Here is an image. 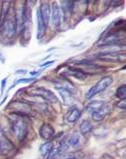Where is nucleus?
<instances>
[{"label": "nucleus", "mask_w": 126, "mask_h": 159, "mask_svg": "<svg viewBox=\"0 0 126 159\" xmlns=\"http://www.w3.org/2000/svg\"><path fill=\"white\" fill-rule=\"evenodd\" d=\"M17 20H16L15 11L13 8L10 7L9 11L6 15L5 19L0 25V31H1L3 37L7 40H12L17 33Z\"/></svg>", "instance_id": "obj_1"}, {"label": "nucleus", "mask_w": 126, "mask_h": 159, "mask_svg": "<svg viewBox=\"0 0 126 159\" xmlns=\"http://www.w3.org/2000/svg\"><path fill=\"white\" fill-rule=\"evenodd\" d=\"M13 118H11V128L12 132L15 135V137L17 138V140L22 142L25 138H26L28 134V126L26 121L23 119L22 116L13 114Z\"/></svg>", "instance_id": "obj_2"}, {"label": "nucleus", "mask_w": 126, "mask_h": 159, "mask_svg": "<svg viewBox=\"0 0 126 159\" xmlns=\"http://www.w3.org/2000/svg\"><path fill=\"white\" fill-rule=\"evenodd\" d=\"M113 83V78L111 76H107L102 78L98 83H96L93 87H91L89 91L87 92L86 94V98L87 99H91L93 98L94 96L98 95L99 93L105 91L109 86H111V84Z\"/></svg>", "instance_id": "obj_3"}, {"label": "nucleus", "mask_w": 126, "mask_h": 159, "mask_svg": "<svg viewBox=\"0 0 126 159\" xmlns=\"http://www.w3.org/2000/svg\"><path fill=\"white\" fill-rule=\"evenodd\" d=\"M31 26H32V18H31V9L29 7H24L23 11V23L22 27H21V31H22V36L27 41L30 39L31 36Z\"/></svg>", "instance_id": "obj_4"}, {"label": "nucleus", "mask_w": 126, "mask_h": 159, "mask_svg": "<svg viewBox=\"0 0 126 159\" xmlns=\"http://www.w3.org/2000/svg\"><path fill=\"white\" fill-rule=\"evenodd\" d=\"M7 109L13 110V114L19 116H27L29 114V112L31 111V106L26 102L14 101L7 106Z\"/></svg>", "instance_id": "obj_5"}, {"label": "nucleus", "mask_w": 126, "mask_h": 159, "mask_svg": "<svg viewBox=\"0 0 126 159\" xmlns=\"http://www.w3.org/2000/svg\"><path fill=\"white\" fill-rule=\"evenodd\" d=\"M32 95L34 97H38L41 98L44 101L48 102V103H57L58 99L55 95H54L51 91H49L47 89H44V88H35V89L32 90Z\"/></svg>", "instance_id": "obj_6"}, {"label": "nucleus", "mask_w": 126, "mask_h": 159, "mask_svg": "<svg viewBox=\"0 0 126 159\" xmlns=\"http://www.w3.org/2000/svg\"><path fill=\"white\" fill-rule=\"evenodd\" d=\"M51 12H50V18H51V23L53 27L57 29L60 26L61 23V15H62V10L59 6V4L54 2L52 4V6L50 7Z\"/></svg>", "instance_id": "obj_7"}, {"label": "nucleus", "mask_w": 126, "mask_h": 159, "mask_svg": "<svg viewBox=\"0 0 126 159\" xmlns=\"http://www.w3.org/2000/svg\"><path fill=\"white\" fill-rule=\"evenodd\" d=\"M111 106L108 104H104L102 107H100L98 110H96L95 112L92 113V119L96 122H101L106 117L111 113Z\"/></svg>", "instance_id": "obj_8"}, {"label": "nucleus", "mask_w": 126, "mask_h": 159, "mask_svg": "<svg viewBox=\"0 0 126 159\" xmlns=\"http://www.w3.org/2000/svg\"><path fill=\"white\" fill-rule=\"evenodd\" d=\"M98 58L109 61H125V54H121L118 52L115 53H99L97 56Z\"/></svg>", "instance_id": "obj_9"}, {"label": "nucleus", "mask_w": 126, "mask_h": 159, "mask_svg": "<svg viewBox=\"0 0 126 159\" xmlns=\"http://www.w3.org/2000/svg\"><path fill=\"white\" fill-rule=\"evenodd\" d=\"M55 134V131H54V128L52 127V125L50 124H43L39 130V135L41 138H43L45 140H48L50 138H52Z\"/></svg>", "instance_id": "obj_10"}, {"label": "nucleus", "mask_w": 126, "mask_h": 159, "mask_svg": "<svg viewBox=\"0 0 126 159\" xmlns=\"http://www.w3.org/2000/svg\"><path fill=\"white\" fill-rule=\"evenodd\" d=\"M46 28H47V25L45 24L43 18L39 12V9L37 10V39H41L42 37L44 36L45 32H46Z\"/></svg>", "instance_id": "obj_11"}, {"label": "nucleus", "mask_w": 126, "mask_h": 159, "mask_svg": "<svg viewBox=\"0 0 126 159\" xmlns=\"http://www.w3.org/2000/svg\"><path fill=\"white\" fill-rule=\"evenodd\" d=\"M39 12L43 18L44 22L46 25L49 24V19H50V12H51V9H50V5L47 2H42L41 5L39 7Z\"/></svg>", "instance_id": "obj_12"}, {"label": "nucleus", "mask_w": 126, "mask_h": 159, "mask_svg": "<svg viewBox=\"0 0 126 159\" xmlns=\"http://www.w3.org/2000/svg\"><path fill=\"white\" fill-rule=\"evenodd\" d=\"M81 142H82V138H81V134L79 132H74L67 139V144L72 146V147H77V146L81 144Z\"/></svg>", "instance_id": "obj_13"}, {"label": "nucleus", "mask_w": 126, "mask_h": 159, "mask_svg": "<svg viewBox=\"0 0 126 159\" xmlns=\"http://www.w3.org/2000/svg\"><path fill=\"white\" fill-rule=\"evenodd\" d=\"M80 116H81V111L79 110L78 108L73 107L72 110L70 111L69 115L67 116V121L70 123H75L79 118H80Z\"/></svg>", "instance_id": "obj_14"}, {"label": "nucleus", "mask_w": 126, "mask_h": 159, "mask_svg": "<svg viewBox=\"0 0 126 159\" xmlns=\"http://www.w3.org/2000/svg\"><path fill=\"white\" fill-rule=\"evenodd\" d=\"M56 89L58 90V92H59V94L62 97L64 103L66 104V105H69L70 102H71V99H72V95L73 94L71 93L70 91H68V90L63 89V88H56Z\"/></svg>", "instance_id": "obj_15"}, {"label": "nucleus", "mask_w": 126, "mask_h": 159, "mask_svg": "<svg viewBox=\"0 0 126 159\" xmlns=\"http://www.w3.org/2000/svg\"><path fill=\"white\" fill-rule=\"evenodd\" d=\"M69 74L78 80H85L88 76L85 72H83V70H78V69H69Z\"/></svg>", "instance_id": "obj_16"}, {"label": "nucleus", "mask_w": 126, "mask_h": 159, "mask_svg": "<svg viewBox=\"0 0 126 159\" xmlns=\"http://www.w3.org/2000/svg\"><path fill=\"white\" fill-rule=\"evenodd\" d=\"M92 129H93V126L87 120H84L80 125V133L82 135H87L88 133H90L92 131Z\"/></svg>", "instance_id": "obj_17"}, {"label": "nucleus", "mask_w": 126, "mask_h": 159, "mask_svg": "<svg viewBox=\"0 0 126 159\" xmlns=\"http://www.w3.org/2000/svg\"><path fill=\"white\" fill-rule=\"evenodd\" d=\"M104 102H102V101H92V102H90L89 104L87 105V107H86V110L88 111V112H90L91 114L93 112H95L96 110H98V109L100 108V107H102L103 105H104Z\"/></svg>", "instance_id": "obj_18"}, {"label": "nucleus", "mask_w": 126, "mask_h": 159, "mask_svg": "<svg viewBox=\"0 0 126 159\" xmlns=\"http://www.w3.org/2000/svg\"><path fill=\"white\" fill-rule=\"evenodd\" d=\"M53 150V143L52 142H46L40 146V153L43 156H47L48 154Z\"/></svg>", "instance_id": "obj_19"}, {"label": "nucleus", "mask_w": 126, "mask_h": 159, "mask_svg": "<svg viewBox=\"0 0 126 159\" xmlns=\"http://www.w3.org/2000/svg\"><path fill=\"white\" fill-rule=\"evenodd\" d=\"M35 78H22V79H19L17 81H15L13 83V85L11 86V88H9V90H11L12 88L15 87V85H19V84H29V83H32L35 81Z\"/></svg>", "instance_id": "obj_20"}, {"label": "nucleus", "mask_w": 126, "mask_h": 159, "mask_svg": "<svg viewBox=\"0 0 126 159\" xmlns=\"http://www.w3.org/2000/svg\"><path fill=\"white\" fill-rule=\"evenodd\" d=\"M116 97H118L121 100L126 98V86L125 85H122L116 90Z\"/></svg>", "instance_id": "obj_21"}, {"label": "nucleus", "mask_w": 126, "mask_h": 159, "mask_svg": "<svg viewBox=\"0 0 126 159\" xmlns=\"http://www.w3.org/2000/svg\"><path fill=\"white\" fill-rule=\"evenodd\" d=\"M6 82H7V78H4L1 81V88H0V97H1V96L3 95V93H4V89H5Z\"/></svg>", "instance_id": "obj_22"}, {"label": "nucleus", "mask_w": 126, "mask_h": 159, "mask_svg": "<svg viewBox=\"0 0 126 159\" xmlns=\"http://www.w3.org/2000/svg\"><path fill=\"white\" fill-rule=\"evenodd\" d=\"M117 107L120 108V109H122V110H125V108H126V100L125 99L120 100V101L117 103Z\"/></svg>", "instance_id": "obj_23"}, {"label": "nucleus", "mask_w": 126, "mask_h": 159, "mask_svg": "<svg viewBox=\"0 0 126 159\" xmlns=\"http://www.w3.org/2000/svg\"><path fill=\"white\" fill-rule=\"evenodd\" d=\"M0 62H2V64L5 62V57H3V54H2L1 52H0Z\"/></svg>", "instance_id": "obj_24"}, {"label": "nucleus", "mask_w": 126, "mask_h": 159, "mask_svg": "<svg viewBox=\"0 0 126 159\" xmlns=\"http://www.w3.org/2000/svg\"><path fill=\"white\" fill-rule=\"evenodd\" d=\"M26 70H17L15 72V74H26Z\"/></svg>", "instance_id": "obj_25"}, {"label": "nucleus", "mask_w": 126, "mask_h": 159, "mask_svg": "<svg viewBox=\"0 0 126 159\" xmlns=\"http://www.w3.org/2000/svg\"><path fill=\"white\" fill-rule=\"evenodd\" d=\"M54 61H47V62H45V64H42L41 66H48V65H52Z\"/></svg>", "instance_id": "obj_26"}, {"label": "nucleus", "mask_w": 126, "mask_h": 159, "mask_svg": "<svg viewBox=\"0 0 126 159\" xmlns=\"http://www.w3.org/2000/svg\"><path fill=\"white\" fill-rule=\"evenodd\" d=\"M2 137H5V135H4V131H3L2 127L0 126V138H2Z\"/></svg>", "instance_id": "obj_27"}, {"label": "nucleus", "mask_w": 126, "mask_h": 159, "mask_svg": "<svg viewBox=\"0 0 126 159\" xmlns=\"http://www.w3.org/2000/svg\"><path fill=\"white\" fill-rule=\"evenodd\" d=\"M64 159H77L76 157H74V156H68V157H66Z\"/></svg>", "instance_id": "obj_28"}, {"label": "nucleus", "mask_w": 126, "mask_h": 159, "mask_svg": "<svg viewBox=\"0 0 126 159\" xmlns=\"http://www.w3.org/2000/svg\"><path fill=\"white\" fill-rule=\"evenodd\" d=\"M38 74V72H30V75L31 76H35V75Z\"/></svg>", "instance_id": "obj_29"}, {"label": "nucleus", "mask_w": 126, "mask_h": 159, "mask_svg": "<svg viewBox=\"0 0 126 159\" xmlns=\"http://www.w3.org/2000/svg\"><path fill=\"white\" fill-rule=\"evenodd\" d=\"M0 154H1V138H0Z\"/></svg>", "instance_id": "obj_30"}]
</instances>
